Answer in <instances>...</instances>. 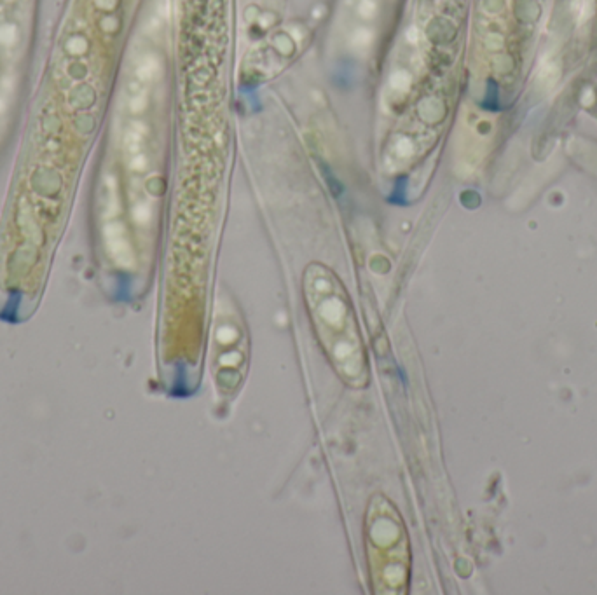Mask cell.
Segmentation results:
<instances>
[{"instance_id": "6da1fadb", "label": "cell", "mask_w": 597, "mask_h": 595, "mask_svg": "<svg viewBox=\"0 0 597 595\" xmlns=\"http://www.w3.org/2000/svg\"><path fill=\"white\" fill-rule=\"evenodd\" d=\"M306 297L318 344L332 370L347 387H367L368 354L346 297L337 290V281L325 269L309 267Z\"/></svg>"}, {"instance_id": "7a4b0ae2", "label": "cell", "mask_w": 597, "mask_h": 595, "mask_svg": "<svg viewBox=\"0 0 597 595\" xmlns=\"http://www.w3.org/2000/svg\"><path fill=\"white\" fill-rule=\"evenodd\" d=\"M364 546L372 594H409L412 569L409 533L400 510L385 494H374L367 504Z\"/></svg>"}, {"instance_id": "3957f363", "label": "cell", "mask_w": 597, "mask_h": 595, "mask_svg": "<svg viewBox=\"0 0 597 595\" xmlns=\"http://www.w3.org/2000/svg\"><path fill=\"white\" fill-rule=\"evenodd\" d=\"M410 75L407 72H395L391 75V79H389V84H391V88L398 89V91H407L410 88Z\"/></svg>"}, {"instance_id": "277c9868", "label": "cell", "mask_w": 597, "mask_h": 595, "mask_svg": "<svg viewBox=\"0 0 597 595\" xmlns=\"http://www.w3.org/2000/svg\"><path fill=\"white\" fill-rule=\"evenodd\" d=\"M157 68H159L157 63H155L154 59H145V61L138 67L136 74L142 80H149V79H152L155 74H157Z\"/></svg>"}, {"instance_id": "5b68a950", "label": "cell", "mask_w": 597, "mask_h": 595, "mask_svg": "<svg viewBox=\"0 0 597 595\" xmlns=\"http://www.w3.org/2000/svg\"><path fill=\"white\" fill-rule=\"evenodd\" d=\"M140 142H142V133H138L135 129H130L128 133H126V149L130 150V152H138L140 149Z\"/></svg>"}, {"instance_id": "8992f818", "label": "cell", "mask_w": 597, "mask_h": 595, "mask_svg": "<svg viewBox=\"0 0 597 595\" xmlns=\"http://www.w3.org/2000/svg\"><path fill=\"white\" fill-rule=\"evenodd\" d=\"M395 152L404 159L409 157V155L412 154V143H410L409 138H400L397 142V145H395Z\"/></svg>"}, {"instance_id": "52a82bcc", "label": "cell", "mask_w": 597, "mask_h": 595, "mask_svg": "<svg viewBox=\"0 0 597 595\" xmlns=\"http://www.w3.org/2000/svg\"><path fill=\"white\" fill-rule=\"evenodd\" d=\"M135 218H136V222H140V224H147V222L151 220V208H149L147 204L136 206V210H135Z\"/></svg>"}, {"instance_id": "ba28073f", "label": "cell", "mask_w": 597, "mask_h": 595, "mask_svg": "<svg viewBox=\"0 0 597 595\" xmlns=\"http://www.w3.org/2000/svg\"><path fill=\"white\" fill-rule=\"evenodd\" d=\"M14 40V28L13 26H2L0 28V42L11 44Z\"/></svg>"}, {"instance_id": "9c48e42d", "label": "cell", "mask_w": 597, "mask_h": 595, "mask_svg": "<svg viewBox=\"0 0 597 595\" xmlns=\"http://www.w3.org/2000/svg\"><path fill=\"white\" fill-rule=\"evenodd\" d=\"M130 166L133 168L135 171H142V170H145V166H147V161H145V157H143V155H135V157L131 159Z\"/></svg>"}, {"instance_id": "30bf717a", "label": "cell", "mask_w": 597, "mask_h": 595, "mask_svg": "<svg viewBox=\"0 0 597 595\" xmlns=\"http://www.w3.org/2000/svg\"><path fill=\"white\" fill-rule=\"evenodd\" d=\"M145 107H147V100L143 96H136V98H133V101H131V110L136 114L142 112Z\"/></svg>"}]
</instances>
